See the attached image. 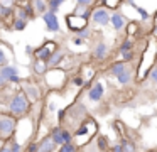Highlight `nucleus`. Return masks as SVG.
<instances>
[{"instance_id": "f257e3e1", "label": "nucleus", "mask_w": 157, "mask_h": 152, "mask_svg": "<svg viewBox=\"0 0 157 152\" xmlns=\"http://www.w3.org/2000/svg\"><path fill=\"white\" fill-rule=\"evenodd\" d=\"M7 108H9V113L12 117L19 118V117H24L31 110V101L25 98V95L22 91H15V93H12L10 100H9Z\"/></svg>"}, {"instance_id": "f03ea898", "label": "nucleus", "mask_w": 157, "mask_h": 152, "mask_svg": "<svg viewBox=\"0 0 157 152\" xmlns=\"http://www.w3.org/2000/svg\"><path fill=\"white\" fill-rule=\"evenodd\" d=\"M15 128H17V118L10 113L0 111V138L2 140H12L15 137Z\"/></svg>"}, {"instance_id": "7ed1b4c3", "label": "nucleus", "mask_w": 157, "mask_h": 152, "mask_svg": "<svg viewBox=\"0 0 157 152\" xmlns=\"http://www.w3.org/2000/svg\"><path fill=\"white\" fill-rule=\"evenodd\" d=\"M88 20H91V24H95V25H98V27L110 25V10H108V7L93 5L91 7V15H90Z\"/></svg>"}, {"instance_id": "20e7f679", "label": "nucleus", "mask_w": 157, "mask_h": 152, "mask_svg": "<svg viewBox=\"0 0 157 152\" xmlns=\"http://www.w3.org/2000/svg\"><path fill=\"white\" fill-rule=\"evenodd\" d=\"M21 84H22L21 91L25 95V98H27L31 103H36L37 100H41V88H39L34 81L25 80V81H21Z\"/></svg>"}, {"instance_id": "39448f33", "label": "nucleus", "mask_w": 157, "mask_h": 152, "mask_svg": "<svg viewBox=\"0 0 157 152\" xmlns=\"http://www.w3.org/2000/svg\"><path fill=\"white\" fill-rule=\"evenodd\" d=\"M58 47V44L54 42V41H48V42H44L42 46L39 47H34V53H32V56H34V59H41V61H48V57L51 56V53Z\"/></svg>"}, {"instance_id": "423d86ee", "label": "nucleus", "mask_w": 157, "mask_h": 152, "mask_svg": "<svg viewBox=\"0 0 157 152\" xmlns=\"http://www.w3.org/2000/svg\"><path fill=\"white\" fill-rule=\"evenodd\" d=\"M41 17H42V20H44L46 29H48L49 32H59V30H61V25H59V19H58V14H56V12L46 10V12L42 14Z\"/></svg>"}, {"instance_id": "0eeeda50", "label": "nucleus", "mask_w": 157, "mask_h": 152, "mask_svg": "<svg viewBox=\"0 0 157 152\" xmlns=\"http://www.w3.org/2000/svg\"><path fill=\"white\" fill-rule=\"evenodd\" d=\"M66 22H68V29L71 30V32H78L79 29L88 25V19H85V17H81V15H76V14H73V12L66 15Z\"/></svg>"}, {"instance_id": "6e6552de", "label": "nucleus", "mask_w": 157, "mask_h": 152, "mask_svg": "<svg viewBox=\"0 0 157 152\" xmlns=\"http://www.w3.org/2000/svg\"><path fill=\"white\" fill-rule=\"evenodd\" d=\"M125 24H127V17L118 9H115V12L110 14V25L113 27L115 32H122L125 29Z\"/></svg>"}, {"instance_id": "1a4fd4ad", "label": "nucleus", "mask_w": 157, "mask_h": 152, "mask_svg": "<svg viewBox=\"0 0 157 152\" xmlns=\"http://www.w3.org/2000/svg\"><path fill=\"white\" fill-rule=\"evenodd\" d=\"M103 95H105V86H103V83H100V81H95V83L88 88V98L91 101H95V103H98V101L101 100Z\"/></svg>"}, {"instance_id": "9d476101", "label": "nucleus", "mask_w": 157, "mask_h": 152, "mask_svg": "<svg viewBox=\"0 0 157 152\" xmlns=\"http://www.w3.org/2000/svg\"><path fill=\"white\" fill-rule=\"evenodd\" d=\"M93 59L96 61H105L106 57H108L110 54V47L106 42H103V41H100V42L95 44V47H93Z\"/></svg>"}, {"instance_id": "9b49d317", "label": "nucleus", "mask_w": 157, "mask_h": 152, "mask_svg": "<svg viewBox=\"0 0 157 152\" xmlns=\"http://www.w3.org/2000/svg\"><path fill=\"white\" fill-rule=\"evenodd\" d=\"M115 78H117V81H118V84H122V86L130 84V83H132V80H133V68L128 64V66H127L122 73L117 74Z\"/></svg>"}, {"instance_id": "f8f14e48", "label": "nucleus", "mask_w": 157, "mask_h": 152, "mask_svg": "<svg viewBox=\"0 0 157 152\" xmlns=\"http://www.w3.org/2000/svg\"><path fill=\"white\" fill-rule=\"evenodd\" d=\"M64 51L59 49V47H56L54 51L51 53V56L48 57V61H46V64H48V68H58L59 63H61V59L64 57Z\"/></svg>"}, {"instance_id": "ddd939ff", "label": "nucleus", "mask_w": 157, "mask_h": 152, "mask_svg": "<svg viewBox=\"0 0 157 152\" xmlns=\"http://www.w3.org/2000/svg\"><path fill=\"white\" fill-rule=\"evenodd\" d=\"M54 150H56V144L51 140V137H44L39 142L37 152H54Z\"/></svg>"}, {"instance_id": "4468645a", "label": "nucleus", "mask_w": 157, "mask_h": 152, "mask_svg": "<svg viewBox=\"0 0 157 152\" xmlns=\"http://www.w3.org/2000/svg\"><path fill=\"white\" fill-rule=\"evenodd\" d=\"M32 71H34L36 76H44V73L48 71V64H46V61L34 59V63H32Z\"/></svg>"}, {"instance_id": "2eb2a0df", "label": "nucleus", "mask_w": 157, "mask_h": 152, "mask_svg": "<svg viewBox=\"0 0 157 152\" xmlns=\"http://www.w3.org/2000/svg\"><path fill=\"white\" fill-rule=\"evenodd\" d=\"M0 74L5 78V80H9L10 76H15V74H19V69L15 66H12V64H4V66H0Z\"/></svg>"}, {"instance_id": "dca6fc26", "label": "nucleus", "mask_w": 157, "mask_h": 152, "mask_svg": "<svg viewBox=\"0 0 157 152\" xmlns=\"http://www.w3.org/2000/svg\"><path fill=\"white\" fill-rule=\"evenodd\" d=\"M51 140L54 142L56 145H61V144H64V138H63V127H54L51 130Z\"/></svg>"}, {"instance_id": "f3484780", "label": "nucleus", "mask_w": 157, "mask_h": 152, "mask_svg": "<svg viewBox=\"0 0 157 152\" xmlns=\"http://www.w3.org/2000/svg\"><path fill=\"white\" fill-rule=\"evenodd\" d=\"M32 3V9H34L36 15H42V14L48 10V3H46V0H31Z\"/></svg>"}, {"instance_id": "a211bd4d", "label": "nucleus", "mask_w": 157, "mask_h": 152, "mask_svg": "<svg viewBox=\"0 0 157 152\" xmlns=\"http://www.w3.org/2000/svg\"><path fill=\"white\" fill-rule=\"evenodd\" d=\"M127 66H128V63H125V61H118V63L112 64V66H110V69H108L110 76H117V74L122 73V71L125 69Z\"/></svg>"}, {"instance_id": "6ab92c4d", "label": "nucleus", "mask_w": 157, "mask_h": 152, "mask_svg": "<svg viewBox=\"0 0 157 152\" xmlns=\"http://www.w3.org/2000/svg\"><path fill=\"white\" fill-rule=\"evenodd\" d=\"M139 29H140V24L135 22V20L125 24V32H127V36H128V37H133L135 34H139Z\"/></svg>"}, {"instance_id": "aec40b11", "label": "nucleus", "mask_w": 157, "mask_h": 152, "mask_svg": "<svg viewBox=\"0 0 157 152\" xmlns=\"http://www.w3.org/2000/svg\"><path fill=\"white\" fill-rule=\"evenodd\" d=\"M73 14H76V15H81V17H85V19H90V15H91V7L76 5L75 10H73Z\"/></svg>"}, {"instance_id": "412c9836", "label": "nucleus", "mask_w": 157, "mask_h": 152, "mask_svg": "<svg viewBox=\"0 0 157 152\" xmlns=\"http://www.w3.org/2000/svg\"><path fill=\"white\" fill-rule=\"evenodd\" d=\"M58 152H78V145L75 144V142H64V144L59 145Z\"/></svg>"}, {"instance_id": "4be33fe9", "label": "nucleus", "mask_w": 157, "mask_h": 152, "mask_svg": "<svg viewBox=\"0 0 157 152\" xmlns=\"http://www.w3.org/2000/svg\"><path fill=\"white\" fill-rule=\"evenodd\" d=\"M27 22L29 20H25V19H17V17H14V19H12V29L14 30H24L25 27H27Z\"/></svg>"}, {"instance_id": "5701e85b", "label": "nucleus", "mask_w": 157, "mask_h": 152, "mask_svg": "<svg viewBox=\"0 0 157 152\" xmlns=\"http://www.w3.org/2000/svg\"><path fill=\"white\" fill-rule=\"evenodd\" d=\"M91 34H93V30H91V27H90V24L86 27H83V29H79L78 32H76V37H81L83 41H88L90 37H91Z\"/></svg>"}, {"instance_id": "b1692460", "label": "nucleus", "mask_w": 157, "mask_h": 152, "mask_svg": "<svg viewBox=\"0 0 157 152\" xmlns=\"http://www.w3.org/2000/svg\"><path fill=\"white\" fill-rule=\"evenodd\" d=\"M122 149H123V152H137V147H135V144H133L132 140H128V138H123L122 142Z\"/></svg>"}, {"instance_id": "393cba45", "label": "nucleus", "mask_w": 157, "mask_h": 152, "mask_svg": "<svg viewBox=\"0 0 157 152\" xmlns=\"http://www.w3.org/2000/svg\"><path fill=\"white\" fill-rule=\"evenodd\" d=\"M133 9H135V12L140 15V19H142V22H147V20H149L150 17H152V15H150V12H147V10L144 9V7H139V5H135Z\"/></svg>"}, {"instance_id": "a878e982", "label": "nucleus", "mask_w": 157, "mask_h": 152, "mask_svg": "<svg viewBox=\"0 0 157 152\" xmlns=\"http://www.w3.org/2000/svg\"><path fill=\"white\" fill-rule=\"evenodd\" d=\"M118 49H120V51H130V49H133V39L127 36L125 39H123V42L120 44Z\"/></svg>"}, {"instance_id": "bb28decb", "label": "nucleus", "mask_w": 157, "mask_h": 152, "mask_svg": "<svg viewBox=\"0 0 157 152\" xmlns=\"http://www.w3.org/2000/svg\"><path fill=\"white\" fill-rule=\"evenodd\" d=\"M118 54H120V57H122V61H125V63H130V61L133 59V56H135L132 49L130 51H120L118 49Z\"/></svg>"}, {"instance_id": "cd10ccee", "label": "nucleus", "mask_w": 157, "mask_h": 152, "mask_svg": "<svg viewBox=\"0 0 157 152\" xmlns=\"http://www.w3.org/2000/svg\"><path fill=\"white\" fill-rule=\"evenodd\" d=\"M9 152H22V145L19 144L17 140H14L10 145H9Z\"/></svg>"}, {"instance_id": "c85d7f7f", "label": "nucleus", "mask_w": 157, "mask_h": 152, "mask_svg": "<svg viewBox=\"0 0 157 152\" xmlns=\"http://www.w3.org/2000/svg\"><path fill=\"white\" fill-rule=\"evenodd\" d=\"M96 145H98L101 150H106V147H108V142H106L105 137H98V138H96Z\"/></svg>"}, {"instance_id": "c756f323", "label": "nucleus", "mask_w": 157, "mask_h": 152, "mask_svg": "<svg viewBox=\"0 0 157 152\" xmlns=\"http://www.w3.org/2000/svg\"><path fill=\"white\" fill-rule=\"evenodd\" d=\"M145 76H149L150 80L154 81V83H157V68H150L149 71H147V74Z\"/></svg>"}, {"instance_id": "7c9ffc66", "label": "nucleus", "mask_w": 157, "mask_h": 152, "mask_svg": "<svg viewBox=\"0 0 157 152\" xmlns=\"http://www.w3.org/2000/svg\"><path fill=\"white\" fill-rule=\"evenodd\" d=\"M7 64V53H5V47L0 46V66Z\"/></svg>"}, {"instance_id": "2f4dec72", "label": "nucleus", "mask_w": 157, "mask_h": 152, "mask_svg": "<svg viewBox=\"0 0 157 152\" xmlns=\"http://www.w3.org/2000/svg\"><path fill=\"white\" fill-rule=\"evenodd\" d=\"M76 5H83V7H93L95 0H76Z\"/></svg>"}, {"instance_id": "473e14b6", "label": "nucleus", "mask_w": 157, "mask_h": 152, "mask_svg": "<svg viewBox=\"0 0 157 152\" xmlns=\"http://www.w3.org/2000/svg\"><path fill=\"white\" fill-rule=\"evenodd\" d=\"M37 149H39V142H31L25 149V152H37Z\"/></svg>"}, {"instance_id": "72a5a7b5", "label": "nucleus", "mask_w": 157, "mask_h": 152, "mask_svg": "<svg viewBox=\"0 0 157 152\" xmlns=\"http://www.w3.org/2000/svg\"><path fill=\"white\" fill-rule=\"evenodd\" d=\"M73 83H75L76 86H85V78H81V76H75V78H73Z\"/></svg>"}, {"instance_id": "f704fd0d", "label": "nucleus", "mask_w": 157, "mask_h": 152, "mask_svg": "<svg viewBox=\"0 0 157 152\" xmlns=\"http://www.w3.org/2000/svg\"><path fill=\"white\" fill-rule=\"evenodd\" d=\"M17 3V0H0V5H5V7H14Z\"/></svg>"}, {"instance_id": "c9c22d12", "label": "nucleus", "mask_w": 157, "mask_h": 152, "mask_svg": "<svg viewBox=\"0 0 157 152\" xmlns=\"http://www.w3.org/2000/svg\"><path fill=\"white\" fill-rule=\"evenodd\" d=\"M110 152H123V149H122V144H120V142H117V144H113V145H112V149H110Z\"/></svg>"}, {"instance_id": "e433bc0d", "label": "nucleus", "mask_w": 157, "mask_h": 152, "mask_svg": "<svg viewBox=\"0 0 157 152\" xmlns=\"http://www.w3.org/2000/svg\"><path fill=\"white\" fill-rule=\"evenodd\" d=\"M73 44H75V46H81V44H85V41H83L81 37H75V39H73Z\"/></svg>"}, {"instance_id": "4c0bfd02", "label": "nucleus", "mask_w": 157, "mask_h": 152, "mask_svg": "<svg viewBox=\"0 0 157 152\" xmlns=\"http://www.w3.org/2000/svg\"><path fill=\"white\" fill-rule=\"evenodd\" d=\"M4 86H7V80H5V78L2 76V74H0V90H2Z\"/></svg>"}, {"instance_id": "58836bf2", "label": "nucleus", "mask_w": 157, "mask_h": 152, "mask_svg": "<svg viewBox=\"0 0 157 152\" xmlns=\"http://www.w3.org/2000/svg\"><path fill=\"white\" fill-rule=\"evenodd\" d=\"M32 53H34V47H32V46H25V54H27V56H32Z\"/></svg>"}, {"instance_id": "ea45409f", "label": "nucleus", "mask_w": 157, "mask_h": 152, "mask_svg": "<svg viewBox=\"0 0 157 152\" xmlns=\"http://www.w3.org/2000/svg\"><path fill=\"white\" fill-rule=\"evenodd\" d=\"M0 152H9V144H5V142H4V144L0 145Z\"/></svg>"}, {"instance_id": "a19ab883", "label": "nucleus", "mask_w": 157, "mask_h": 152, "mask_svg": "<svg viewBox=\"0 0 157 152\" xmlns=\"http://www.w3.org/2000/svg\"><path fill=\"white\" fill-rule=\"evenodd\" d=\"M48 110H49V111H54V110H58V107H56V103H52V101H51V103L48 105Z\"/></svg>"}, {"instance_id": "79ce46f5", "label": "nucleus", "mask_w": 157, "mask_h": 152, "mask_svg": "<svg viewBox=\"0 0 157 152\" xmlns=\"http://www.w3.org/2000/svg\"><path fill=\"white\" fill-rule=\"evenodd\" d=\"M152 36L157 39V27H154V30H152Z\"/></svg>"}, {"instance_id": "37998d69", "label": "nucleus", "mask_w": 157, "mask_h": 152, "mask_svg": "<svg viewBox=\"0 0 157 152\" xmlns=\"http://www.w3.org/2000/svg\"><path fill=\"white\" fill-rule=\"evenodd\" d=\"M54 2H58V3H59V5H63V3H64V2H66V0H54Z\"/></svg>"}, {"instance_id": "c03bdc74", "label": "nucleus", "mask_w": 157, "mask_h": 152, "mask_svg": "<svg viewBox=\"0 0 157 152\" xmlns=\"http://www.w3.org/2000/svg\"><path fill=\"white\" fill-rule=\"evenodd\" d=\"M4 142H5V140H2V138H0V145H2V144H4Z\"/></svg>"}, {"instance_id": "a18cd8bd", "label": "nucleus", "mask_w": 157, "mask_h": 152, "mask_svg": "<svg viewBox=\"0 0 157 152\" xmlns=\"http://www.w3.org/2000/svg\"><path fill=\"white\" fill-rule=\"evenodd\" d=\"M105 152H110V150H105Z\"/></svg>"}, {"instance_id": "49530a36", "label": "nucleus", "mask_w": 157, "mask_h": 152, "mask_svg": "<svg viewBox=\"0 0 157 152\" xmlns=\"http://www.w3.org/2000/svg\"><path fill=\"white\" fill-rule=\"evenodd\" d=\"M0 24H2V22H0Z\"/></svg>"}]
</instances>
